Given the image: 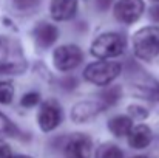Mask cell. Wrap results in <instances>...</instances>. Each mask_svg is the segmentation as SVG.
<instances>
[{
    "label": "cell",
    "mask_w": 159,
    "mask_h": 158,
    "mask_svg": "<svg viewBox=\"0 0 159 158\" xmlns=\"http://www.w3.org/2000/svg\"><path fill=\"white\" fill-rule=\"evenodd\" d=\"M26 59L20 44L11 37L0 36V74H22Z\"/></svg>",
    "instance_id": "6da1fadb"
},
{
    "label": "cell",
    "mask_w": 159,
    "mask_h": 158,
    "mask_svg": "<svg viewBox=\"0 0 159 158\" xmlns=\"http://www.w3.org/2000/svg\"><path fill=\"white\" fill-rule=\"evenodd\" d=\"M133 50L139 59L152 60L159 56V28L145 26L133 36Z\"/></svg>",
    "instance_id": "7a4b0ae2"
},
{
    "label": "cell",
    "mask_w": 159,
    "mask_h": 158,
    "mask_svg": "<svg viewBox=\"0 0 159 158\" xmlns=\"http://www.w3.org/2000/svg\"><path fill=\"white\" fill-rule=\"evenodd\" d=\"M127 42L125 37L119 33H105L101 34L91 45V54L99 59L116 57L125 51Z\"/></svg>",
    "instance_id": "3957f363"
},
{
    "label": "cell",
    "mask_w": 159,
    "mask_h": 158,
    "mask_svg": "<svg viewBox=\"0 0 159 158\" xmlns=\"http://www.w3.org/2000/svg\"><path fill=\"white\" fill-rule=\"evenodd\" d=\"M122 67L116 62H93L90 64L85 71L84 76L88 82L96 84V85H108L110 82H113L119 74H120Z\"/></svg>",
    "instance_id": "277c9868"
},
{
    "label": "cell",
    "mask_w": 159,
    "mask_h": 158,
    "mask_svg": "<svg viewBox=\"0 0 159 158\" xmlns=\"http://www.w3.org/2000/svg\"><path fill=\"white\" fill-rule=\"evenodd\" d=\"M84 59V53L77 45H62L53 54L54 65L60 71L74 70Z\"/></svg>",
    "instance_id": "5b68a950"
},
{
    "label": "cell",
    "mask_w": 159,
    "mask_h": 158,
    "mask_svg": "<svg viewBox=\"0 0 159 158\" xmlns=\"http://www.w3.org/2000/svg\"><path fill=\"white\" fill-rule=\"evenodd\" d=\"M37 121H39V126L43 132L54 130L62 122V107H60V104L54 99L43 103L40 110H39Z\"/></svg>",
    "instance_id": "8992f818"
},
{
    "label": "cell",
    "mask_w": 159,
    "mask_h": 158,
    "mask_svg": "<svg viewBox=\"0 0 159 158\" xmlns=\"http://www.w3.org/2000/svg\"><path fill=\"white\" fill-rule=\"evenodd\" d=\"M144 12L142 0H117L114 5V17L122 23H134Z\"/></svg>",
    "instance_id": "52a82bcc"
},
{
    "label": "cell",
    "mask_w": 159,
    "mask_h": 158,
    "mask_svg": "<svg viewBox=\"0 0 159 158\" xmlns=\"http://www.w3.org/2000/svg\"><path fill=\"white\" fill-rule=\"evenodd\" d=\"M66 158H90L91 157V140L85 133H74L65 144Z\"/></svg>",
    "instance_id": "ba28073f"
},
{
    "label": "cell",
    "mask_w": 159,
    "mask_h": 158,
    "mask_svg": "<svg viewBox=\"0 0 159 158\" xmlns=\"http://www.w3.org/2000/svg\"><path fill=\"white\" fill-rule=\"evenodd\" d=\"M104 108H105V105L101 101H82L73 107L71 119L77 124H84V122L91 121L94 116H98Z\"/></svg>",
    "instance_id": "9c48e42d"
},
{
    "label": "cell",
    "mask_w": 159,
    "mask_h": 158,
    "mask_svg": "<svg viewBox=\"0 0 159 158\" xmlns=\"http://www.w3.org/2000/svg\"><path fill=\"white\" fill-rule=\"evenodd\" d=\"M131 90L134 95H138L142 99L159 101V82L150 76H145V78L134 81V84L131 85Z\"/></svg>",
    "instance_id": "30bf717a"
},
{
    "label": "cell",
    "mask_w": 159,
    "mask_h": 158,
    "mask_svg": "<svg viewBox=\"0 0 159 158\" xmlns=\"http://www.w3.org/2000/svg\"><path fill=\"white\" fill-rule=\"evenodd\" d=\"M33 36H34L36 44H37L40 48H48V47H51L54 42L57 41V37H59V30H57L54 25H51V23L40 22V23H37V26L34 28Z\"/></svg>",
    "instance_id": "8fae6325"
},
{
    "label": "cell",
    "mask_w": 159,
    "mask_h": 158,
    "mask_svg": "<svg viewBox=\"0 0 159 158\" xmlns=\"http://www.w3.org/2000/svg\"><path fill=\"white\" fill-rule=\"evenodd\" d=\"M77 11V0H51V16L54 20H70Z\"/></svg>",
    "instance_id": "7c38bea8"
},
{
    "label": "cell",
    "mask_w": 159,
    "mask_h": 158,
    "mask_svg": "<svg viewBox=\"0 0 159 158\" xmlns=\"http://www.w3.org/2000/svg\"><path fill=\"white\" fill-rule=\"evenodd\" d=\"M152 138H153V133L150 127L145 124H141L131 129V132L128 133V144L133 149H145L152 143Z\"/></svg>",
    "instance_id": "4fadbf2b"
},
{
    "label": "cell",
    "mask_w": 159,
    "mask_h": 158,
    "mask_svg": "<svg viewBox=\"0 0 159 158\" xmlns=\"http://www.w3.org/2000/svg\"><path fill=\"white\" fill-rule=\"evenodd\" d=\"M108 129L114 136H125L131 132L133 121H131V118H128L125 115H117L108 121Z\"/></svg>",
    "instance_id": "5bb4252c"
},
{
    "label": "cell",
    "mask_w": 159,
    "mask_h": 158,
    "mask_svg": "<svg viewBox=\"0 0 159 158\" xmlns=\"http://www.w3.org/2000/svg\"><path fill=\"white\" fill-rule=\"evenodd\" d=\"M94 158H124V152L113 143H104L98 147Z\"/></svg>",
    "instance_id": "9a60e30c"
},
{
    "label": "cell",
    "mask_w": 159,
    "mask_h": 158,
    "mask_svg": "<svg viewBox=\"0 0 159 158\" xmlns=\"http://www.w3.org/2000/svg\"><path fill=\"white\" fill-rule=\"evenodd\" d=\"M122 96V89L119 85H111L101 93V103L105 105H114Z\"/></svg>",
    "instance_id": "2e32d148"
},
{
    "label": "cell",
    "mask_w": 159,
    "mask_h": 158,
    "mask_svg": "<svg viewBox=\"0 0 159 158\" xmlns=\"http://www.w3.org/2000/svg\"><path fill=\"white\" fill-rule=\"evenodd\" d=\"M14 98V87L11 82L0 81V104H9Z\"/></svg>",
    "instance_id": "e0dca14e"
},
{
    "label": "cell",
    "mask_w": 159,
    "mask_h": 158,
    "mask_svg": "<svg viewBox=\"0 0 159 158\" xmlns=\"http://www.w3.org/2000/svg\"><path fill=\"white\" fill-rule=\"evenodd\" d=\"M12 3L19 11H31L39 6L40 0H12Z\"/></svg>",
    "instance_id": "ac0fdd59"
},
{
    "label": "cell",
    "mask_w": 159,
    "mask_h": 158,
    "mask_svg": "<svg viewBox=\"0 0 159 158\" xmlns=\"http://www.w3.org/2000/svg\"><path fill=\"white\" fill-rule=\"evenodd\" d=\"M40 101V95L37 92H30L26 95H23V98L20 99V104L23 107H34Z\"/></svg>",
    "instance_id": "d6986e66"
},
{
    "label": "cell",
    "mask_w": 159,
    "mask_h": 158,
    "mask_svg": "<svg viewBox=\"0 0 159 158\" xmlns=\"http://www.w3.org/2000/svg\"><path fill=\"white\" fill-rule=\"evenodd\" d=\"M128 112H130V115L133 116V118H138V119H145L147 116H148V112H147V108L145 107H142V105H130L128 107Z\"/></svg>",
    "instance_id": "ffe728a7"
},
{
    "label": "cell",
    "mask_w": 159,
    "mask_h": 158,
    "mask_svg": "<svg viewBox=\"0 0 159 158\" xmlns=\"http://www.w3.org/2000/svg\"><path fill=\"white\" fill-rule=\"evenodd\" d=\"M11 132H14L11 121L0 112V133H11Z\"/></svg>",
    "instance_id": "44dd1931"
},
{
    "label": "cell",
    "mask_w": 159,
    "mask_h": 158,
    "mask_svg": "<svg viewBox=\"0 0 159 158\" xmlns=\"http://www.w3.org/2000/svg\"><path fill=\"white\" fill-rule=\"evenodd\" d=\"M0 158H11V149L9 146L0 140Z\"/></svg>",
    "instance_id": "7402d4cb"
},
{
    "label": "cell",
    "mask_w": 159,
    "mask_h": 158,
    "mask_svg": "<svg viewBox=\"0 0 159 158\" xmlns=\"http://www.w3.org/2000/svg\"><path fill=\"white\" fill-rule=\"evenodd\" d=\"M76 79L74 78H65V79H60V85L63 87V89H66V90H70V89H74L76 87Z\"/></svg>",
    "instance_id": "603a6c76"
},
{
    "label": "cell",
    "mask_w": 159,
    "mask_h": 158,
    "mask_svg": "<svg viewBox=\"0 0 159 158\" xmlns=\"http://www.w3.org/2000/svg\"><path fill=\"white\" fill-rule=\"evenodd\" d=\"M94 3L99 11H107L110 8V5L113 3V0H94Z\"/></svg>",
    "instance_id": "cb8c5ba5"
},
{
    "label": "cell",
    "mask_w": 159,
    "mask_h": 158,
    "mask_svg": "<svg viewBox=\"0 0 159 158\" xmlns=\"http://www.w3.org/2000/svg\"><path fill=\"white\" fill-rule=\"evenodd\" d=\"M150 16H152V19H153V20L159 22V5H158V6H153V8H152Z\"/></svg>",
    "instance_id": "d4e9b609"
},
{
    "label": "cell",
    "mask_w": 159,
    "mask_h": 158,
    "mask_svg": "<svg viewBox=\"0 0 159 158\" xmlns=\"http://www.w3.org/2000/svg\"><path fill=\"white\" fill-rule=\"evenodd\" d=\"M16 158H31V157H28V155H19V157H16Z\"/></svg>",
    "instance_id": "484cf974"
},
{
    "label": "cell",
    "mask_w": 159,
    "mask_h": 158,
    "mask_svg": "<svg viewBox=\"0 0 159 158\" xmlns=\"http://www.w3.org/2000/svg\"><path fill=\"white\" fill-rule=\"evenodd\" d=\"M134 158H147V157H134Z\"/></svg>",
    "instance_id": "4316f807"
}]
</instances>
